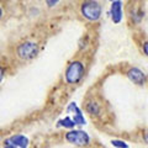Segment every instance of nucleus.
<instances>
[{"label": "nucleus", "mask_w": 148, "mask_h": 148, "mask_svg": "<svg viewBox=\"0 0 148 148\" xmlns=\"http://www.w3.org/2000/svg\"><path fill=\"white\" fill-rule=\"evenodd\" d=\"M80 14L85 20L90 22H95L100 20L103 8L98 0H84L80 4Z\"/></svg>", "instance_id": "f257e3e1"}, {"label": "nucleus", "mask_w": 148, "mask_h": 148, "mask_svg": "<svg viewBox=\"0 0 148 148\" xmlns=\"http://www.w3.org/2000/svg\"><path fill=\"white\" fill-rule=\"evenodd\" d=\"M85 73V67L83 62L80 61H73L67 66L66 72H64V79H66V83L69 85H74L78 84L83 75Z\"/></svg>", "instance_id": "f03ea898"}, {"label": "nucleus", "mask_w": 148, "mask_h": 148, "mask_svg": "<svg viewBox=\"0 0 148 148\" xmlns=\"http://www.w3.org/2000/svg\"><path fill=\"white\" fill-rule=\"evenodd\" d=\"M64 138L68 143L77 147H85L90 143V136L83 130H69L64 135Z\"/></svg>", "instance_id": "7ed1b4c3"}, {"label": "nucleus", "mask_w": 148, "mask_h": 148, "mask_svg": "<svg viewBox=\"0 0 148 148\" xmlns=\"http://www.w3.org/2000/svg\"><path fill=\"white\" fill-rule=\"evenodd\" d=\"M17 57L22 61H31L38 54V45L32 41H25L16 48Z\"/></svg>", "instance_id": "20e7f679"}, {"label": "nucleus", "mask_w": 148, "mask_h": 148, "mask_svg": "<svg viewBox=\"0 0 148 148\" xmlns=\"http://www.w3.org/2000/svg\"><path fill=\"white\" fill-rule=\"evenodd\" d=\"M126 75H127L128 79L136 85H143V84H146V82H147V75L146 74L143 73L141 69L135 68V67L130 68L128 71L126 72Z\"/></svg>", "instance_id": "39448f33"}, {"label": "nucleus", "mask_w": 148, "mask_h": 148, "mask_svg": "<svg viewBox=\"0 0 148 148\" xmlns=\"http://www.w3.org/2000/svg\"><path fill=\"white\" fill-rule=\"evenodd\" d=\"M110 16L114 24H120L123 17V11H122V1L121 0H115L111 3L110 8Z\"/></svg>", "instance_id": "423d86ee"}, {"label": "nucleus", "mask_w": 148, "mask_h": 148, "mask_svg": "<svg viewBox=\"0 0 148 148\" xmlns=\"http://www.w3.org/2000/svg\"><path fill=\"white\" fill-rule=\"evenodd\" d=\"M67 111L69 114H72V119L74 120V122H75L77 125H85L86 123L84 114H83V111L78 108V105L75 103H71V104H69Z\"/></svg>", "instance_id": "0eeeda50"}, {"label": "nucleus", "mask_w": 148, "mask_h": 148, "mask_svg": "<svg viewBox=\"0 0 148 148\" xmlns=\"http://www.w3.org/2000/svg\"><path fill=\"white\" fill-rule=\"evenodd\" d=\"M6 141L17 148H29V145H30L29 138L24 135H14L11 137L6 138Z\"/></svg>", "instance_id": "6e6552de"}, {"label": "nucleus", "mask_w": 148, "mask_h": 148, "mask_svg": "<svg viewBox=\"0 0 148 148\" xmlns=\"http://www.w3.org/2000/svg\"><path fill=\"white\" fill-rule=\"evenodd\" d=\"M85 111L90 116H100V112H101V108H100V104L95 100H89L88 103L85 104Z\"/></svg>", "instance_id": "1a4fd4ad"}, {"label": "nucleus", "mask_w": 148, "mask_h": 148, "mask_svg": "<svg viewBox=\"0 0 148 148\" xmlns=\"http://www.w3.org/2000/svg\"><path fill=\"white\" fill-rule=\"evenodd\" d=\"M58 123H59V126H61V127L68 128V130H73V128H74V126L77 125L75 122H74V120H73L71 116H66L64 119L59 120Z\"/></svg>", "instance_id": "9d476101"}, {"label": "nucleus", "mask_w": 148, "mask_h": 148, "mask_svg": "<svg viewBox=\"0 0 148 148\" xmlns=\"http://www.w3.org/2000/svg\"><path fill=\"white\" fill-rule=\"evenodd\" d=\"M111 145L116 148H128V143L122 140H112L111 141Z\"/></svg>", "instance_id": "9b49d317"}, {"label": "nucleus", "mask_w": 148, "mask_h": 148, "mask_svg": "<svg viewBox=\"0 0 148 148\" xmlns=\"http://www.w3.org/2000/svg\"><path fill=\"white\" fill-rule=\"evenodd\" d=\"M142 49H143V53L148 57V41H146V42L142 45Z\"/></svg>", "instance_id": "f8f14e48"}, {"label": "nucleus", "mask_w": 148, "mask_h": 148, "mask_svg": "<svg viewBox=\"0 0 148 148\" xmlns=\"http://www.w3.org/2000/svg\"><path fill=\"white\" fill-rule=\"evenodd\" d=\"M59 1V0H46V3H47V5L49 6V8H52V6H54V5H57V3Z\"/></svg>", "instance_id": "ddd939ff"}, {"label": "nucleus", "mask_w": 148, "mask_h": 148, "mask_svg": "<svg viewBox=\"0 0 148 148\" xmlns=\"http://www.w3.org/2000/svg\"><path fill=\"white\" fill-rule=\"evenodd\" d=\"M4 148H17V147H15L14 145H11V143H9L6 140L4 141Z\"/></svg>", "instance_id": "4468645a"}, {"label": "nucleus", "mask_w": 148, "mask_h": 148, "mask_svg": "<svg viewBox=\"0 0 148 148\" xmlns=\"http://www.w3.org/2000/svg\"><path fill=\"white\" fill-rule=\"evenodd\" d=\"M143 141H145L146 143H148V132H146L145 135H143Z\"/></svg>", "instance_id": "2eb2a0df"}, {"label": "nucleus", "mask_w": 148, "mask_h": 148, "mask_svg": "<svg viewBox=\"0 0 148 148\" xmlns=\"http://www.w3.org/2000/svg\"><path fill=\"white\" fill-rule=\"evenodd\" d=\"M109 1H111V3H112V1H115V0H109Z\"/></svg>", "instance_id": "dca6fc26"}]
</instances>
